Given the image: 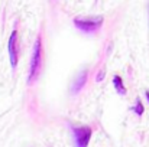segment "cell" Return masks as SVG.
<instances>
[{
  "instance_id": "cell-1",
  "label": "cell",
  "mask_w": 149,
  "mask_h": 147,
  "mask_svg": "<svg viewBox=\"0 0 149 147\" xmlns=\"http://www.w3.org/2000/svg\"><path fill=\"white\" fill-rule=\"evenodd\" d=\"M41 65H42V39L41 36L36 38L33 50H32V56H31V65H29V75H28V84L32 85L38 77H39V71H41Z\"/></svg>"
},
{
  "instance_id": "cell-2",
  "label": "cell",
  "mask_w": 149,
  "mask_h": 147,
  "mask_svg": "<svg viewBox=\"0 0 149 147\" xmlns=\"http://www.w3.org/2000/svg\"><path fill=\"white\" fill-rule=\"evenodd\" d=\"M74 25L86 33H93V32H97L101 28L103 17L101 16H99V17H75Z\"/></svg>"
},
{
  "instance_id": "cell-3",
  "label": "cell",
  "mask_w": 149,
  "mask_h": 147,
  "mask_svg": "<svg viewBox=\"0 0 149 147\" xmlns=\"http://www.w3.org/2000/svg\"><path fill=\"white\" fill-rule=\"evenodd\" d=\"M72 139H74V146L75 147H87L90 143L93 130L88 126H81V127H71Z\"/></svg>"
},
{
  "instance_id": "cell-4",
  "label": "cell",
  "mask_w": 149,
  "mask_h": 147,
  "mask_svg": "<svg viewBox=\"0 0 149 147\" xmlns=\"http://www.w3.org/2000/svg\"><path fill=\"white\" fill-rule=\"evenodd\" d=\"M9 58H10V65L15 69L17 66V59H19V42H17V32L13 30L10 38H9Z\"/></svg>"
},
{
  "instance_id": "cell-5",
  "label": "cell",
  "mask_w": 149,
  "mask_h": 147,
  "mask_svg": "<svg viewBox=\"0 0 149 147\" xmlns=\"http://www.w3.org/2000/svg\"><path fill=\"white\" fill-rule=\"evenodd\" d=\"M87 77H88V74H87V71H83L78 77H77V79H75V82L72 84V88H71V91H72V94H77V92H80L81 91V88L86 85V81H87Z\"/></svg>"
},
{
  "instance_id": "cell-6",
  "label": "cell",
  "mask_w": 149,
  "mask_h": 147,
  "mask_svg": "<svg viewBox=\"0 0 149 147\" xmlns=\"http://www.w3.org/2000/svg\"><path fill=\"white\" fill-rule=\"evenodd\" d=\"M111 82H113V87H114V90H116V92L119 94V95H126V92H127V90H126V87H125V84H123V79H122V77L120 75H114L113 77V79H111Z\"/></svg>"
},
{
  "instance_id": "cell-7",
  "label": "cell",
  "mask_w": 149,
  "mask_h": 147,
  "mask_svg": "<svg viewBox=\"0 0 149 147\" xmlns=\"http://www.w3.org/2000/svg\"><path fill=\"white\" fill-rule=\"evenodd\" d=\"M132 110L135 111L136 115H142V114L145 112V107H143V104H142V101H141L139 98L136 99V104H135V107H133Z\"/></svg>"
},
{
  "instance_id": "cell-8",
  "label": "cell",
  "mask_w": 149,
  "mask_h": 147,
  "mask_svg": "<svg viewBox=\"0 0 149 147\" xmlns=\"http://www.w3.org/2000/svg\"><path fill=\"white\" fill-rule=\"evenodd\" d=\"M103 78H104V71L101 69V71L99 72V75H97V78H96V81H97V82H100V81H103Z\"/></svg>"
},
{
  "instance_id": "cell-9",
  "label": "cell",
  "mask_w": 149,
  "mask_h": 147,
  "mask_svg": "<svg viewBox=\"0 0 149 147\" xmlns=\"http://www.w3.org/2000/svg\"><path fill=\"white\" fill-rule=\"evenodd\" d=\"M145 97H146V99H148V102H149V91H145Z\"/></svg>"
}]
</instances>
